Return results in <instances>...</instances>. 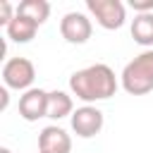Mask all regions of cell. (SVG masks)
<instances>
[{
	"label": "cell",
	"mask_w": 153,
	"mask_h": 153,
	"mask_svg": "<svg viewBox=\"0 0 153 153\" xmlns=\"http://www.w3.org/2000/svg\"><path fill=\"white\" fill-rule=\"evenodd\" d=\"M17 14H24L41 26L50 17V2H45V0H22L17 5Z\"/></svg>",
	"instance_id": "7c38bea8"
},
{
	"label": "cell",
	"mask_w": 153,
	"mask_h": 153,
	"mask_svg": "<svg viewBox=\"0 0 153 153\" xmlns=\"http://www.w3.org/2000/svg\"><path fill=\"white\" fill-rule=\"evenodd\" d=\"M74 112V100L65 91H48V117L50 120H62L72 117Z\"/></svg>",
	"instance_id": "30bf717a"
},
{
	"label": "cell",
	"mask_w": 153,
	"mask_h": 153,
	"mask_svg": "<svg viewBox=\"0 0 153 153\" xmlns=\"http://www.w3.org/2000/svg\"><path fill=\"white\" fill-rule=\"evenodd\" d=\"M103 112L96 108V105H81L72 112L69 117V124H72V131L79 136V139H91L96 134H100L103 129Z\"/></svg>",
	"instance_id": "5b68a950"
},
{
	"label": "cell",
	"mask_w": 153,
	"mask_h": 153,
	"mask_svg": "<svg viewBox=\"0 0 153 153\" xmlns=\"http://www.w3.org/2000/svg\"><path fill=\"white\" fill-rule=\"evenodd\" d=\"M72 151V136L57 127V124H48L41 129L38 134V153H69Z\"/></svg>",
	"instance_id": "ba28073f"
},
{
	"label": "cell",
	"mask_w": 153,
	"mask_h": 153,
	"mask_svg": "<svg viewBox=\"0 0 153 153\" xmlns=\"http://www.w3.org/2000/svg\"><path fill=\"white\" fill-rule=\"evenodd\" d=\"M14 14H17V7H12L10 0H0V24L7 26L14 19Z\"/></svg>",
	"instance_id": "4fadbf2b"
},
{
	"label": "cell",
	"mask_w": 153,
	"mask_h": 153,
	"mask_svg": "<svg viewBox=\"0 0 153 153\" xmlns=\"http://www.w3.org/2000/svg\"><path fill=\"white\" fill-rule=\"evenodd\" d=\"M86 10L98 22V26L115 31L127 22V10L120 0H86Z\"/></svg>",
	"instance_id": "277c9868"
},
{
	"label": "cell",
	"mask_w": 153,
	"mask_h": 153,
	"mask_svg": "<svg viewBox=\"0 0 153 153\" xmlns=\"http://www.w3.org/2000/svg\"><path fill=\"white\" fill-rule=\"evenodd\" d=\"M7 105H10V93H7V86H2L0 88V110H7Z\"/></svg>",
	"instance_id": "9a60e30c"
},
{
	"label": "cell",
	"mask_w": 153,
	"mask_h": 153,
	"mask_svg": "<svg viewBox=\"0 0 153 153\" xmlns=\"http://www.w3.org/2000/svg\"><path fill=\"white\" fill-rule=\"evenodd\" d=\"M131 38L143 45L146 50L153 48V12L148 14H136L131 19Z\"/></svg>",
	"instance_id": "8fae6325"
},
{
	"label": "cell",
	"mask_w": 153,
	"mask_h": 153,
	"mask_svg": "<svg viewBox=\"0 0 153 153\" xmlns=\"http://www.w3.org/2000/svg\"><path fill=\"white\" fill-rule=\"evenodd\" d=\"M60 33L67 43L72 45H81L91 38L93 33V24L91 19L84 14V12H67L62 19H60Z\"/></svg>",
	"instance_id": "8992f818"
},
{
	"label": "cell",
	"mask_w": 153,
	"mask_h": 153,
	"mask_svg": "<svg viewBox=\"0 0 153 153\" xmlns=\"http://www.w3.org/2000/svg\"><path fill=\"white\" fill-rule=\"evenodd\" d=\"M120 84L129 96H146L153 91V48L139 53L131 62L124 65Z\"/></svg>",
	"instance_id": "7a4b0ae2"
},
{
	"label": "cell",
	"mask_w": 153,
	"mask_h": 153,
	"mask_svg": "<svg viewBox=\"0 0 153 153\" xmlns=\"http://www.w3.org/2000/svg\"><path fill=\"white\" fill-rule=\"evenodd\" d=\"M0 153H12V151H10L7 146H2V148H0Z\"/></svg>",
	"instance_id": "2e32d148"
},
{
	"label": "cell",
	"mask_w": 153,
	"mask_h": 153,
	"mask_svg": "<svg viewBox=\"0 0 153 153\" xmlns=\"http://www.w3.org/2000/svg\"><path fill=\"white\" fill-rule=\"evenodd\" d=\"M19 117L26 122H36L41 117H48V91L43 88H29L19 96Z\"/></svg>",
	"instance_id": "52a82bcc"
},
{
	"label": "cell",
	"mask_w": 153,
	"mask_h": 153,
	"mask_svg": "<svg viewBox=\"0 0 153 153\" xmlns=\"http://www.w3.org/2000/svg\"><path fill=\"white\" fill-rule=\"evenodd\" d=\"M117 76L115 72L103 65V62H96V65H88L84 69H76L72 76H69V91L84 100L86 105L91 103H98V100H108L115 96L117 91Z\"/></svg>",
	"instance_id": "6da1fadb"
},
{
	"label": "cell",
	"mask_w": 153,
	"mask_h": 153,
	"mask_svg": "<svg viewBox=\"0 0 153 153\" xmlns=\"http://www.w3.org/2000/svg\"><path fill=\"white\" fill-rule=\"evenodd\" d=\"M33 79H36V67H33L31 60H26V57H10V60H5V65H2V84L7 88L29 91V88H33L31 86Z\"/></svg>",
	"instance_id": "3957f363"
},
{
	"label": "cell",
	"mask_w": 153,
	"mask_h": 153,
	"mask_svg": "<svg viewBox=\"0 0 153 153\" xmlns=\"http://www.w3.org/2000/svg\"><path fill=\"white\" fill-rule=\"evenodd\" d=\"M129 7L136 14H148L153 12V0H129Z\"/></svg>",
	"instance_id": "5bb4252c"
},
{
	"label": "cell",
	"mask_w": 153,
	"mask_h": 153,
	"mask_svg": "<svg viewBox=\"0 0 153 153\" xmlns=\"http://www.w3.org/2000/svg\"><path fill=\"white\" fill-rule=\"evenodd\" d=\"M36 31H38V24H36L33 19L24 17V14H14V19L5 26L7 38L14 41V43H29V41L36 36Z\"/></svg>",
	"instance_id": "9c48e42d"
}]
</instances>
